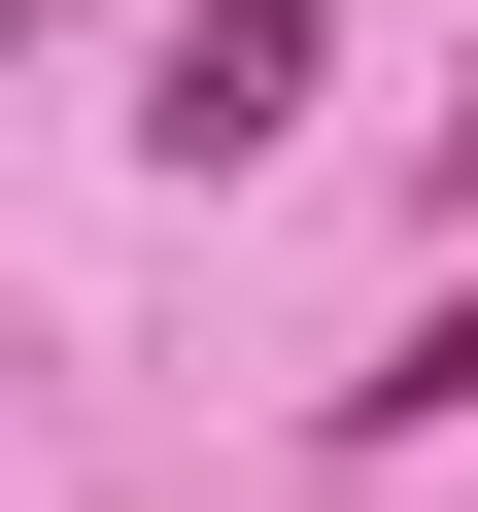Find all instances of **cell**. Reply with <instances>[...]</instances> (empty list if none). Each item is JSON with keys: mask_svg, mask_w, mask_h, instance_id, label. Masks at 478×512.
<instances>
[{"mask_svg": "<svg viewBox=\"0 0 478 512\" xmlns=\"http://www.w3.org/2000/svg\"><path fill=\"white\" fill-rule=\"evenodd\" d=\"M308 69H342L308 0H205V35L137 69V137H171V171H274V137H308Z\"/></svg>", "mask_w": 478, "mask_h": 512, "instance_id": "6da1fadb", "label": "cell"}]
</instances>
